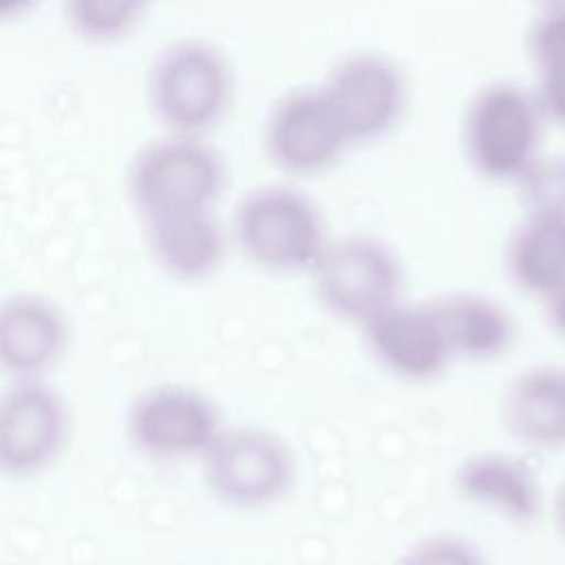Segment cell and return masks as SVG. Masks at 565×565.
Wrapping results in <instances>:
<instances>
[{
	"label": "cell",
	"mask_w": 565,
	"mask_h": 565,
	"mask_svg": "<svg viewBox=\"0 0 565 565\" xmlns=\"http://www.w3.org/2000/svg\"><path fill=\"white\" fill-rule=\"evenodd\" d=\"M232 238L241 254L269 274H309L329 243L318 203L296 185L267 183L236 205Z\"/></svg>",
	"instance_id": "6da1fadb"
},
{
	"label": "cell",
	"mask_w": 565,
	"mask_h": 565,
	"mask_svg": "<svg viewBox=\"0 0 565 565\" xmlns=\"http://www.w3.org/2000/svg\"><path fill=\"white\" fill-rule=\"evenodd\" d=\"M234 77L225 55L210 42L185 38L157 53L146 77V97L166 132L205 137L225 117Z\"/></svg>",
	"instance_id": "7a4b0ae2"
},
{
	"label": "cell",
	"mask_w": 565,
	"mask_h": 565,
	"mask_svg": "<svg viewBox=\"0 0 565 565\" xmlns=\"http://www.w3.org/2000/svg\"><path fill=\"white\" fill-rule=\"evenodd\" d=\"M545 126L532 90L514 82H490L470 97L463 110L466 161L481 179L512 185L543 152Z\"/></svg>",
	"instance_id": "3957f363"
},
{
	"label": "cell",
	"mask_w": 565,
	"mask_h": 565,
	"mask_svg": "<svg viewBox=\"0 0 565 565\" xmlns=\"http://www.w3.org/2000/svg\"><path fill=\"white\" fill-rule=\"evenodd\" d=\"M307 276L320 309L355 327L404 298L399 254L369 234L331 236Z\"/></svg>",
	"instance_id": "277c9868"
},
{
	"label": "cell",
	"mask_w": 565,
	"mask_h": 565,
	"mask_svg": "<svg viewBox=\"0 0 565 565\" xmlns=\"http://www.w3.org/2000/svg\"><path fill=\"white\" fill-rule=\"evenodd\" d=\"M210 494L243 512L271 508L296 483V455L276 430L258 424L223 426L199 459Z\"/></svg>",
	"instance_id": "5b68a950"
},
{
	"label": "cell",
	"mask_w": 565,
	"mask_h": 565,
	"mask_svg": "<svg viewBox=\"0 0 565 565\" xmlns=\"http://www.w3.org/2000/svg\"><path fill=\"white\" fill-rule=\"evenodd\" d=\"M223 188L225 163L199 135L166 132L146 143L128 170V192L141 218L214 210Z\"/></svg>",
	"instance_id": "8992f818"
},
{
	"label": "cell",
	"mask_w": 565,
	"mask_h": 565,
	"mask_svg": "<svg viewBox=\"0 0 565 565\" xmlns=\"http://www.w3.org/2000/svg\"><path fill=\"white\" fill-rule=\"evenodd\" d=\"M223 426L207 393L174 382L141 391L126 411L130 446L152 461H199Z\"/></svg>",
	"instance_id": "52a82bcc"
},
{
	"label": "cell",
	"mask_w": 565,
	"mask_h": 565,
	"mask_svg": "<svg viewBox=\"0 0 565 565\" xmlns=\"http://www.w3.org/2000/svg\"><path fill=\"white\" fill-rule=\"evenodd\" d=\"M71 413L49 380H11L0 388V475L33 479L66 448Z\"/></svg>",
	"instance_id": "ba28073f"
},
{
	"label": "cell",
	"mask_w": 565,
	"mask_h": 565,
	"mask_svg": "<svg viewBox=\"0 0 565 565\" xmlns=\"http://www.w3.org/2000/svg\"><path fill=\"white\" fill-rule=\"evenodd\" d=\"M320 90L351 146L386 137L402 121L408 104L404 71L388 55L373 51L338 60Z\"/></svg>",
	"instance_id": "9c48e42d"
},
{
	"label": "cell",
	"mask_w": 565,
	"mask_h": 565,
	"mask_svg": "<svg viewBox=\"0 0 565 565\" xmlns=\"http://www.w3.org/2000/svg\"><path fill=\"white\" fill-rule=\"evenodd\" d=\"M263 146L282 174L305 179L331 170L351 143L318 86L289 90L271 104Z\"/></svg>",
	"instance_id": "30bf717a"
},
{
	"label": "cell",
	"mask_w": 565,
	"mask_h": 565,
	"mask_svg": "<svg viewBox=\"0 0 565 565\" xmlns=\"http://www.w3.org/2000/svg\"><path fill=\"white\" fill-rule=\"evenodd\" d=\"M360 331L380 369L404 382H433L455 362L430 302L402 298Z\"/></svg>",
	"instance_id": "8fae6325"
},
{
	"label": "cell",
	"mask_w": 565,
	"mask_h": 565,
	"mask_svg": "<svg viewBox=\"0 0 565 565\" xmlns=\"http://www.w3.org/2000/svg\"><path fill=\"white\" fill-rule=\"evenodd\" d=\"M71 344L62 307L40 291H11L0 298V375L49 380Z\"/></svg>",
	"instance_id": "7c38bea8"
},
{
	"label": "cell",
	"mask_w": 565,
	"mask_h": 565,
	"mask_svg": "<svg viewBox=\"0 0 565 565\" xmlns=\"http://www.w3.org/2000/svg\"><path fill=\"white\" fill-rule=\"evenodd\" d=\"M452 488L466 503L516 527L534 525L543 514L541 477L523 455L477 450L452 472Z\"/></svg>",
	"instance_id": "4fadbf2b"
},
{
	"label": "cell",
	"mask_w": 565,
	"mask_h": 565,
	"mask_svg": "<svg viewBox=\"0 0 565 565\" xmlns=\"http://www.w3.org/2000/svg\"><path fill=\"white\" fill-rule=\"evenodd\" d=\"M141 221L148 254L170 280L201 285L221 271L227 256V232L214 210L172 212Z\"/></svg>",
	"instance_id": "5bb4252c"
},
{
	"label": "cell",
	"mask_w": 565,
	"mask_h": 565,
	"mask_svg": "<svg viewBox=\"0 0 565 565\" xmlns=\"http://www.w3.org/2000/svg\"><path fill=\"white\" fill-rule=\"evenodd\" d=\"M501 417L510 437L539 452L565 450V364H532L503 393Z\"/></svg>",
	"instance_id": "9a60e30c"
},
{
	"label": "cell",
	"mask_w": 565,
	"mask_h": 565,
	"mask_svg": "<svg viewBox=\"0 0 565 565\" xmlns=\"http://www.w3.org/2000/svg\"><path fill=\"white\" fill-rule=\"evenodd\" d=\"M430 307L439 320L452 360L492 362L505 355L516 340L510 309L481 291H450Z\"/></svg>",
	"instance_id": "2e32d148"
},
{
	"label": "cell",
	"mask_w": 565,
	"mask_h": 565,
	"mask_svg": "<svg viewBox=\"0 0 565 565\" xmlns=\"http://www.w3.org/2000/svg\"><path fill=\"white\" fill-rule=\"evenodd\" d=\"M512 282L541 302L565 287V216L523 214L505 247Z\"/></svg>",
	"instance_id": "e0dca14e"
},
{
	"label": "cell",
	"mask_w": 565,
	"mask_h": 565,
	"mask_svg": "<svg viewBox=\"0 0 565 565\" xmlns=\"http://www.w3.org/2000/svg\"><path fill=\"white\" fill-rule=\"evenodd\" d=\"M532 93L547 124L565 128V9L539 11L525 35Z\"/></svg>",
	"instance_id": "ac0fdd59"
},
{
	"label": "cell",
	"mask_w": 565,
	"mask_h": 565,
	"mask_svg": "<svg viewBox=\"0 0 565 565\" xmlns=\"http://www.w3.org/2000/svg\"><path fill=\"white\" fill-rule=\"evenodd\" d=\"M64 15L79 38L108 44L126 38L139 24L143 11L124 0H64Z\"/></svg>",
	"instance_id": "d6986e66"
},
{
	"label": "cell",
	"mask_w": 565,
	"mask_h": 565,
	"mask_svg": "<svg viewBox=\"0 0 565 565\" xmlns=\"http://www.w3.org/2000/svg\"><path fill=\"white\" fill-rule=\"evenodd\" d=\"M512 188L523 214L565 216V152H541Z\"/></svg>",
	"instance_id": "ffe728a7"
},
{
	"label": "cell",
	"mask_w": 565,
	"mask_h": 565,
	"mask_svg": "<svg viewBox=\"0 0 565 565\" xmlns=\"http://www.w3.org/2000/svg\"><path fill=\"white\" fill-rule=\"evenodd\" d=\"M395 565H490V561L470 536L433 532L413 541Z\"/></svg>",
	"instance_id": "44dd1931"
},
{
	"label": "cell",
	"mask_w": 565,
	"mask_h": 565,
	"mask_svg": "<svg viewBox=\"0 0 565 565\" xmlns=\"http://www.w3.org/2000/svg\"><path fill=\"white\" fill-rule=\"evenodd\" d=\"M545 305V316L550 327L554 329L556 335H561L565 340V287L556 294H552L550 298L543 300Z\"/></svg>",
	"instance_id": "7402d4cb"
},
{
	"label": "cell",
	"mask_w": 565,
	"mask_h": 565,
	"mask_svg": "<svg viewBox=\"0 0 565 565\" xmlns=\"http://www.w3.org/2000/svg\"><path fill=\"white\" fill-rule=\"evenodd\" d=\"M554 523H556L561 539L565 541V479L561 481L558 492L554 497Z\"/></svg>",
	"instance_id": "603a6c76"
},
{
	"label": "cell",
	"mask_w": 565,
	"mask_h": 565,
	"mask_svg": "<svg viewBox=\"0 0 565 565\" xmlns=\"http://www.w3.org/2000/svg\"><path fill=\"white\" fill-rule=\"evenodd\" d=\"M33 2L35 0H0V20L22 15L26 9H31Z\"/></svg>",
	"instance_id": "cb8c5ba5"
},
{
	"label": "cell",
	"mask_w": 565,
	"mask_h": 565,
	"mask_svg": "<svg viewBox=\"0 0 565 565\" xmlns=\"http://www.w3.org/2000/svg\"><path fill=\"white\" fill-rule=\"evenodd\" d=\"M536 11H545V9H565V0H530Z\"/></svg>",
	"instance_id": "d4e9b609"
},
{
	"label": "cell",
	"mask_w": 565,
	"mask_h": 565,
	"mask_svg": "<svg viewBox=\"0 0 565 565\" xmlns=\"http://www.w3.org/2000/svg\"><path fill=\"white\" fill-rule=\"evenodd\" d=\"M124 2H128L130 7H135V9H139V11H146V7H148L152 0H124Z\"/></svg>",
	"instance_id": "484cf974"
}]
</instances>
